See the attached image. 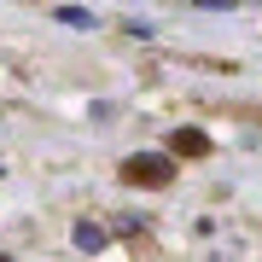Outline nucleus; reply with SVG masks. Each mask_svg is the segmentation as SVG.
I'll return each mask as SVG.
<instances>
[{
    "label": "nucleus",
    "instance_id": "nucleus-1",
    "mask_svg": "<svg viewBox=\"0 0 262 262\" xmlns=\"http://www.w3.org/2000/svg\"><path fill=\"white\" fill-rule=\"evenodd\" d=\"M122 181H128V187H169V181H175V163H169L163 151H134V158L122 163Z\"/></svg>",
    "mask_w": 262,
    "mask_h": 262
},
{
    "label": "nucleus",
    "instance_id": "nucleus-2",
    "mask_svg": "<svg viewBox=\"0 0 262 262\" xmlns=\"http://www.w3.org/2000/svg\"><path fill=\"white\" fill-rule=\"evenodd\" d=\"M175 151H181V158H204V151H210V134L181 128V134H175Z\"/></svg>",
    "mask_w": 262,
    "mask_h": 262
},
{
    "label": "nucleus",
    "instance_id": "nucleus-3",
    "mask_svg": "<svg viewBox=\"0 0 262 262\" xmlns=\"http://www.w3.org/2000/svg\"><path fill=\"white\" fill-rule=\"evenodd\" d=\"M76 251H105V227L99 222H76Z\"/></svg>",
    "mask_w": 262,
    "mask_h": 262
},
{
    "label": "nucleus",
    "instance_id": "nucleus-4",
    "mask_svg": "<svg viewBox=\"0 0 262 262\" xmlns=\"http://www.w3.org/2000/svg\"><path fill=\"white\" fill-rule=\"evenodd\" d=\"M58 24H70V29H88V24H94V12H82V6H58Z\"/></svg>",
    "mask_w": 262,
    "mask_h": 262
}]
</instances>
